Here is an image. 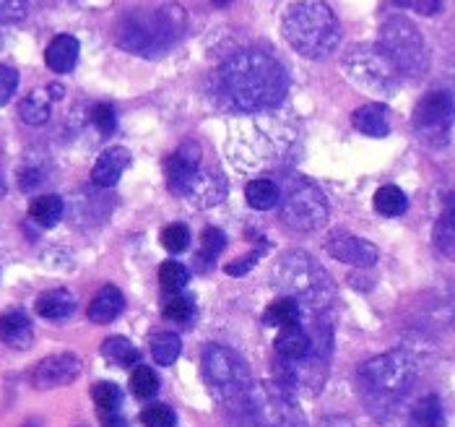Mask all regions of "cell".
I'll use <instances>...</instances> for the list:
<instances>
[{"instance_id":"obj_25","label":"cell","mask_w":455,"mask_h":427,"mask_svg":"<svg viewBox=\"0 0 455 427\" xmlns=\"http://www.w3.org/2000/svg\"><path fill=\"white\" fill-rule=\"evenodd\" d=\"M266 326H274V328H286V326H294V323H302V305L289 297V294H281L279 300H274L268 308H266Z\"/></svg>"},{"instance_id":"obj_17","label":"cell","mask_w":455,"mask_h":427,"mask_svg":"<svg viewBox=\"0 0 455 427\" xmlns=\"http://www.w3.org/2000/svg\"><path fill=\"white\" fill-rule=\"evenodd\" d=\"M274 347H276V359L279 362H299V359L310 355L313 342H310L307 328L302 323H294V326L279 328V336H276Z\"/></svg>"},{"instance_id":"obj_7","label":"cell","mask_w":455,"mask_h":427,"mask_svg":"<svg viewBox=\"0 0 455 427\" xmlns=\"http://www.w3.org/2000/svg\"><path fill=\"white\" fill-rule=\"evenodd\" d=\"M279 212L281 222L294 232H317L328 222V201L315 182L305 178H283Z\"/></svg>"},{"instance_id":"obj_37","label":"cell","mask_w":455,"mask_h":427,"mask_svg":"<svg viewBox=\"0 0 455 427\" xmlns=\"http://www.w3.org/2000/svg\"><path fill=\"white\" fill-rule=\"evenodd\" d=\"M140 423L146 427H175L177 415L167 404H151L140 412Z\"/></svg>"},{"instance_id":"obj_39","label":"cell","mask_w":455,"mask_h":427,"mask_svg":"<svg viewBox=\"0 0 455 427\" xmlns=\"http://www.w3.org/2000/svg\"><path fill=\"white\" fill-rule=\"evenodd\" d=\"M193 313H196V305H193V300L185 297V294H175V297L167 300V305H164V318L175 320V323H188V320L193 318Z\"/></svg>"},{"instance_id":"obj_4","label":"cell","mask_w":455,"mask_h":427,"mask_svg":"<svg viewBox=\"0 0 455 427\" xmlns=\"http://www.w3.org/2000/svg\"><path fill=\"white\" fill-rule=\"evenodd\" d=\"M283 39L310 60L328 58L341 42V24L323 0H299L286 8L281 21Z\"/></svg>"},{"instance_id":"obj_14","label":"cell","mask_w":455,"mask_h":427,"mask_svg":"<svg viewBox=\"0 0 455 427\" xmlns=\"http://www.w3.org/2000/svg\"><path fill=\"white\" fill-rule=\"evenodd\" d=\"M325 248H328V253H331L336 261L349 263V266H356V269H370V266H375L378 258H380V253H378V248H375L370 240L356 238V235H349V232H336V235H331L328 243H325Z\"/></svg>"},{"instance_id":"obj_10","label":"cell","mask_w":455,"mask_h":427,"mask_svg":"<svg viewBox=\"0 0 455 427\" xmlns=\"http://www.w3.org/2000/svg\"><path fill=\"white\" fill-rule=\"evenodd\" d=\"M291 393L294 391L279 381L258 383V386L250 383L240 404L258 427H297L302 420H299V409Z\"/></svg>"},{"instance_id":"obj_27","label":"cell","mask_w":455,"mask_h":427,"mask_svg":"<svg viewBox=\"0 0 455 427\" xmlns=\"http://www.w3.org/2000/svg\"><path fill=\"white\" fill-rule=\"evenodd\" d=\"M52 97L47 89H36L29 97H24V102L19 107V115L27 125H44L50 120V109H52Z\"/></svg>"},{"instance_id":"obj_16","label":"cell","mask_w":455,"mask_h":427,"mask_svg":"<svg viewBox=\"0 0 455 427\" xmlns=\"http://www.w3.org/2000/svg\"><path fill=\"white\" fill-rule=\"evenodd\" d=\"M224 196H227V180H224V175L216 167H204L185 198L193 206H198V209H211V206L221 204Z\"/></svg>"},{"instance_id":"obj_36","label":"cell","mask_w":455,"mask_h":427,"mask_svg":"<svg viewBox=\"0 0 455 427\" xmlns=\"http://www.w3.org/2000/svg\"><path fill=\"white\" fill-rule=\"evenodd\" d=\"M227 248V235L219 230V227H206L204 230V235H201V255H198V261H216L219 258V253Z\"/></svg>"},{"instance_id":"obj_35","label":"cell","mask_w":455,"mask_h":427,"mask_svg":"<svg viewBox=\"0 0 455 427\" xmlns=\"http://www.w3.org/2000/svg\"><path fill=\"white\" fill-rule=\"evenodd\" d=\"M47 173H44V167L35 162V159H27V162H21L19 167H16V180H19V188L21 190H27V193H32L36 190L42 182H47Z\"/></svg>"},{"instance_id":"obj_23","label":"cell","mask_w":455,"mask_h":427,"mask_svg":"<svg viewBox=\"0 0 455 427\" xmlns=\"http://www.w3.org/2000/svg\"><path fill=\"white\" fill-rule=\"evenodd\" d=\"M245 201L250 209L255 212H268L276 209L281 201V188L276 180L255 178L245 185Z\"/></svg>"},{"instance_id":"obj_31","label":"cell","mask_w":455,"mask_h":427,"mask_svg":"<svg viewBox=\"0 0 455 427\" xmlns=\"http://www.w3.org/2000/svg\"><path fill=\"white\" fill-rule=\"evenodd\" d=\"M182 352V342H180V336L172 334V331H162V334H156L154 339H151V357L159 362V365H172L177 357Z\"/></svg>"},{"instance_id":"obj_32","label":"cell","mask_w":455,"mask_h":427,"mask_svg":"<svg viewBox=\"0 0 455 427\" xmlns=\"http://www.w3.org/2000/svg\"><path fill=\"white\" fill-rule=\"evenodd\" d=\"M190 282V271L180 263V261H164L162 269H159V285L164 292H182Z\"/></svg>"},{"instance_id":"obj_30","label":"cell","mask_w":455,"mask_h":427,"mask_svg":"<svg viewBox=\"0 0 455 427\" xmlns=\"http://www.w3.org/2000/svg\"><path fill=\"white\" fill-rule=\"evenodd\" d=\"M375 209H378V214H383V216H401V214H406V209H409V198H406V193L401 188L383 185L375 193Z\"/></svg>"},{"instance_id":"obj_6","label":"cell","mask_w":455,"mask_h":427,"mask_svg":"<svg viewBox=\"0 0 455 427\" xmlns=\"http://www.w3.org/2000/svg\"><path fill=\"white\" fill-rule=\"evenodd\" d=\"M341 68L351 84L372 97H390L401 86V73L390 63L380 44H354L347 50Z\"/></svg>"},{"instance_id":"obj_28","label":"cell","mask_w":455,"mask_h":427,"mask_svg":"<svg viewBox=\"0 0 455 427\" xmlns=\"http://www.w3.org/2000/svg\"><path fill=\"white\" fill-rule=\"evenodd\" d=\"M63 212H66V201L60 196H52V193L50 196H39V198H35L29 204V216L44 230L55 227L63 219Z\"/></svg>"},{"instance_id":"obj_2","label":"cell","mask_w":455,"mask_h":427,"mask_svg":"<svg viewBox=\"0 0 455 427\" xmlns=\"http://www.w3.org/2000/svg\"><path fill=\"white\" fill-rule=\"evenodd\" d=\"M359 389L372 415H390L417 383V362L406 352H386L362 362Z\"/></svg>"},{"instance_id":"obj_34","label":"cell","mask_w":455,"mask_h":427,"mask_svg":"<svg viewBox=\"0 0 455 427\" xmlns=\"http://www.w3.org/2000/svg\"><path fill=\"white\" fill-rule=\"evenodd\" d=\"M131 391L136 393L139 399H154L159 391V378L151 367L139 365L131 375Z\"/></svg>"},{"instance_id":"obj_45","label":"cell","mask_w":455,"mask_h":427,"mask_svg":"<svg viewBox=\"0 0 455 427\" xmlns=\"http://www.w3.org/2000/svg\"><path fill=\"white\" fill-rule=\"evenodd\" d=\"M102 427H128V423L117 412H109V415H102Z\"/></svg>"},{"instance_id":"obj_42","label":"cell","mask_w":455,"mask_h":427,"mask_svg":"<svg viewBox=\"0 0 455 427\" xmlns=\"http://www.w3.org/2000/svg\"><path fill=\"white\" fill-rule=\"evenodd\" d=\"M16 86H19V73H16V68H11V66H0V107L11 102V97H13Z\"/></svg>"},{"instance_id":"obj_47","label":"cell","mask_w":455,"mask_h":427,"mask_svg":"<svg viewBox=\"0 0 455 427\" xmlns=\"http://www.w3.org/2000/svg\"><path fill=\"white\" fill-rule=\"evenodd\" d=\"M21 427H39V423H36V420H29L27 425H21Z\"/></svg>"},{"instance_id":"obj_40","label":"cell","mask_w":455,"mask_h":427,"mask_svg":"<svg viewBox=\"0 0 455 427\" xmlns=\"http://www.w3.org/2000/svg\"><path fill=\"white\" fill-rule=\"evenodd\" d=\"M29 13V0H0V24H19Z\"/></svg>"},{"instance_id":"obj_29","label":"cell","mask_w":455,"mask_h":427,"mask_svg":"<svg viewBox=\"0 0 455 427\" xmlns=\"http://www.w3.org/2000/svg\"><path fill=\"white\" fill-rule=\"evenodd\" d=\"M102 357L117 367H131L140 359V352L136 350V344L128 342L125 336H109L102 342Z\"/></svg>"},{"instance_id":"obj_41","label":"cell","mask_w":455,"mask_h":427,"mask_svg":"<svg viewBox=\"0 0 455 427\" xmlns=\"http://www.w3.org/2000/svg\"><path fill=\"white\" fill-rule=\"evenodd\" d=\"M92 123L97 125V131L100 133H105V136H109V133H115V128H117V115H115V107L112 105H94V109H92Z\"/></svg>"},{"instance_id":"obj_46","label":"cell","mask_w":455,"mask_h":427,"mask_svg":"<svg viewBox=\"0 0 455 427\" xmlns=\"http://www.w3.org/2000/svg\"><path fill=\"white\" fill-rule=\"evenodd\" d=\"M5 196V180H3V173H0V198Z\"/></svg>"},{"instance_id":"obj_15","label":"cell","mask_w":455,"mask_h":427,"mask_svg":"<svg viewBox=\"0 0 455 427\" xmlns=\"http://www.w3.org/2000/svg\"><path fill=\"white\" fill-rule=\"evenodd\" d=\"M128 167H131V151L125 146H109L97 157L92 180L97 188H112L117 185V180L123 178Z\"/></svg>"},{"instance_id":"obj_43","label":"cell","mask_w":455,"mask_h":427,"mask_svg":"<svg viewBox=\"0 0 455 427\" xmlns=\"http://www.w3.org/2000/svg\"><path fill=\"white\" fill-rule=\"evenodd\" d=\"M260 253H263V248L255 250V253H250V255H243V258H237V261H232V263H227V266H224V271H227L229 277H243V274H247V271L258 263Z\"/></svg>"},{"instance_id":"obj_9","label":"cell","mask_w":455,"mask_h":427,"mask_svg":"<svg viewBox=\"0 0 455 427\" xmlns=\"http://www.w3.org/2000/svg\"><path fill=\"white\" fill-rule=\"evenodd\" d=\"M204 381L219 401L240 404L250 389V367L235 350L224 344H209L204 350Z\"/></svg>"},{"instance_id":"obj_8","label":"cell","mask_w":455,"mask_h":427,"mask_svg":"<svg viewBox=\"0 0 455 427\" xmlns=\"http://www.w3.org/2000/svg\"><path fill=\"white\" fill-rule=\"evenodd\" d=\"M390 63L398 68L401 76L409 78H421L429 68V52H427V42L417 29L414 21H409L406 16H390L386 24L380 27V42Z\"/></svg>"},{"instance_id":"obj_20","label":"cell","mask_w":455,"mask_h":427,"mask_svg":"<svg viewBox=\"0 0 455 427\" xmlns=\"http://www.w3.org/2000/svg\"><path fill=\"white\" fill-rule=\"evenodd\" d=\"M123 308H125L123 292H120L117 286L107 285L102 286V289L97 292V297L89 302V310H86V313H89V320H92V323L105 326V323H112L115 318H120Z\"/></svg>"},{"instance_id":"obj_48","label":"cell","mask_w":455,"mask_h":427,"mask_svg":"<svg viewBox=\"0 0 455 427\" xmlns=\"http://www.w3.org/2000/svg\"><path fill=\"white\" fill-rule=\"evenodd\" d=\"M213 3H216V5H227L229 0H213Z\"/></svg>"},{"instance_id":"obj_21","label":"cell","mask_w":455,"mask_h":427,"mask_svg":"<svg viewBox=\"0 0 455 427\" xmlns=\"http://www.w3.org/2000/svg\"><path fill=\"white\" fill-rule=\"evenodd\" d=\"M44 63L47 68L55 73H70L78 63V39L70 35L55 36L50 44H47V52H44Z\"/></svg>"},{"instance_id":"obj_11","label":"cell","mask_w":455,"mask_h":427,"mask_svg":"<svg viewBox=\"0 0 455 427\" xmlns=\"http://www.w3.org/2000/svg\"><path fill=\"white\" fill-rule=\"evenodd\" d=\"M453 123L455 100L451 92H443V89L427 92L417 102L414 115H411V125H414L417 136L429 146H443L448 141V136L453 131Z\"/></svg>"},{"instance_id":"obj_5","label":"cell","mask_w":455,"mask_h":427,"mask_svg":"<svg viewBox=\"0 0 455 427\" xmlns=\"http://www.w3.org/2000/svg\"><path fill=\"white\" fill-rule=\"evenodd\" d=\"M274 285L302 305V313H325L336 297L328 271L305 250L283 253L274 266Z\"/></svg>"},{"instance_id":"obj_33","label":"cell","mask_w":455,"mask_h":427,"mask_svg":"<svg viewBox=\"0 0 455 427\" xmlns=\"http://www.w3.org/2000/svg\"><path fill=\"white\" fill-rule=\"evenodd\" d=\"M92 399H94V404H97V409H100L102 415H109V412H117V409H120V404H123V391H120L115 383L102 381V383H97V386L92 389Z\"/></svg>"},{"instance_id":"obj_38","label":"cell","mask_w":455,"mask_h":427,"mask_svg":"<svg viewBox=\"0 0 455 427\" xmlns=\"http://www.w3.org/2000/svg\"><path fill=\"white\" fill-rule=\"evenodd\" d=\"M159 240H162V246L170 250V253H182V250H188V246H190V232H188L185 224H170V227L162 230Z\"/></svg>"},{"instance_id":"obj_12","label":"cell","mask_w":455,"mask_h":427,"mask_svg":"<svg viewBox=\"0 0 455 427\" xmlns=\"http://www.w3.org/2000/svg\"><path fill=\"white\" fill-rule=\"evenodd\" d=\"M204 170V151L196 141H185L177 151H172L164 162V175L167 185L175 196H188V190L193 188V182L198 180Z\"/></svg>"},{"instance_id":"obj_18","label":"cell","mask_w":455,"mask_h":427,"mask_svg":"<svg viewBox=\"0 0 455 427\" xmlns=\"http://www.w3.org/2000/svg\"><path fill=\"white\" fill-rule=\"evenodd\" d=\"M351 125H354L359 133L370 136V139H386V136H390V131H393L390 109H387L386 105H380V102L359 107V109H354V115H351Z\"/></svg>"},{"instance_id":"obj_19","label":"cell","mask_w":455,"mask_h":427,"mask_svg":"<svg viewBox=\"0 0 455 427\" xmlns=\"http://www.w3.org/2000/svg\"><path fill=\"white\" fill-rule=\"evenodd\" d=\"M35 339L32 320L24 310H8L0 316V342L11 350H29Z\"/></svg>"},{"instance_id":"obj_3","label":"cell","mask_w":455,"mask_h":427,"mask_svg":"<svg viewBox=\"0 0 455 427\" xmlns=\"http://www.w3.org/2000/svg\"><path fill=\"white\" fill-rule=\"evenodd\" d=\"M188 16L180 5L131 11L117 27V44L140 58H159L185 35Z\"/></svg>"},{"instance_id":"obj_24","label":"cell","mask_w":455,"mask_h":427,"mask_svg":"<svg viewBox=\"0 0 455 427\" xmlns=\"http://www.w3.org/2000/svg\"><path fill=\"white\" fill-rule=\"evenodd\" d=\"M432 243L445 258L455 261V201L448 204L443 214L437 216L435 230H432Z\"/></svg>"},{"instance_id":"obj_26","label":"cell","mask_w":455,"mask_h":427,"mask_svg":"<svg viewBox=\"0 0 455 427\" xmlns=\"http://www.w3.org/2000/svg\"><path fill=\"white\" fill-rule=\"evenodd\" d=\"M409 427H445V412H443V401L435 393L421 396L419 401L411 409Z\"/></svg>"},{"instance_id":"obj_1","label":"cell","mask_w":455,"mask_h":427,"mask_svg":"<svg viewBox=\"0 0 455 427\" xmlns=\"http://www.w3.org/2000/svg\"><path fill=\"white\" fill-rule=\"evenodd\" d=\"M289 76L263 50H240L219 68V94L237 112H266L283 102Z\"/></svg>"},{"instance_id":"obj_44","label":"cell","mask_w":455,"mask_h":427,"mask_svg":"<svg viewBox=\"0 0 455 427\" xmlns=\"http://www.w3.org/2000/svg\"><path fill=\"white\" fill-rule=\"evenodd\" d=\"M409 8H414L421 16H435L443 11V0H411Z\"/></svg>"},{"instance_id":"obj_22","label":"cell","mask_w":455,"mask_h":427,"mask_svg":"<svg viewBox=\"0 0 455 427\" xmlns=\"http://www.w3.org/2000/svg\"><path fill=\"white\" fill-rule=\"evenodd\" d=\"M35 308L42 318L66 320L76 310V297L70 294L68 289H50V292H42L36 297Z\"/></svg>"},{"instance_id":"obj_13","label":"cell","mask_w":455,"mask_h":427,"mask_svg":"<svg viewBox=\"0 0 455 427\" xmlns=\"http://www.w3.org/2000/svg\"><path fill=\"white\" fill-rule=\"evenodd\" d=\"M78 375H81V359L70 352H60L36 362V367L32 370V386L39 391H50V389L68 386Z\"/></svg>"}]
</instances>
